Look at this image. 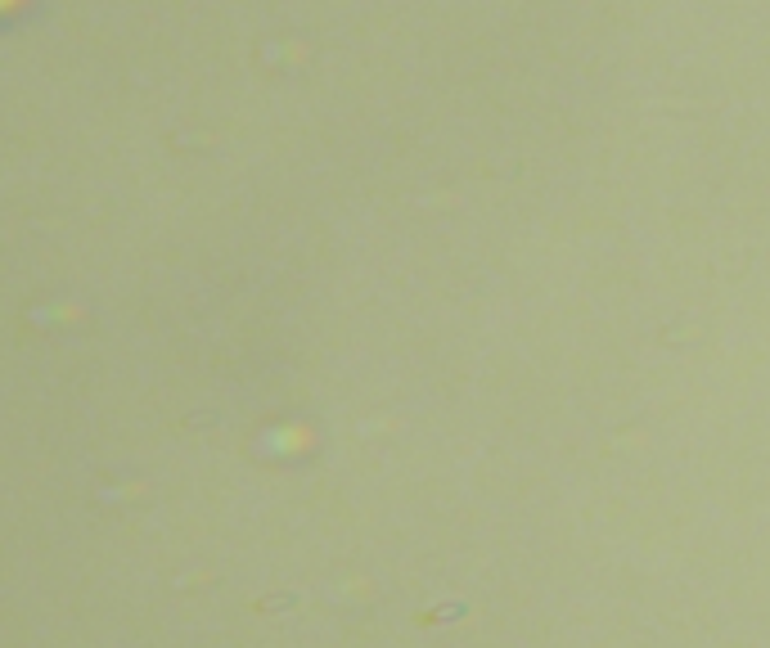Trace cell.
I'll return each mask as SVG.
<instances>
[{
    "label": "cell",
    "instance_id": "7a4b0ae2",
    "mask_svg": "<svg viewBox=\"0 0 770 648\" xmlns=\"http://www.w3.org/2000/svg\"><path fill=\"white\" fill-rule=\"evenodd\" d=\"M293 604H298V595H275V599H262L257 612H275V608H293Z\"/></svg>",
    "mask_w": 770,
    "mask_h": 648
},
{
    "label": "cell",
    "instance_id": "6da1fadb",
    "mask_svg": "<svg viewBox=\"0 0 770 648\" xmlns=\"http://www.w3.org/2000/svg\"><path fill=\"white\" fill-rule=\"evenodd\" d=\"M464 612H469L464 604H437V608L424 612V626H446V621H460Z\"/></svg>",
    "mask_w": 770,
    "mask_h": 648
}]
</instances>
